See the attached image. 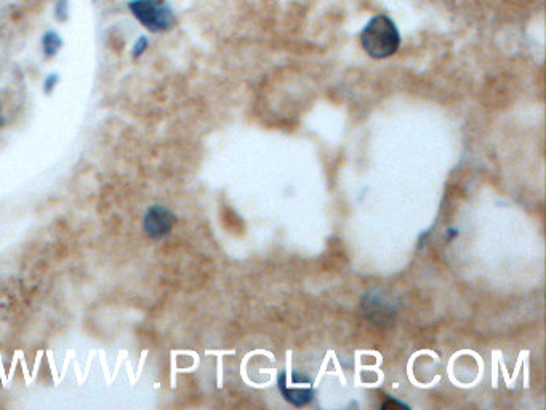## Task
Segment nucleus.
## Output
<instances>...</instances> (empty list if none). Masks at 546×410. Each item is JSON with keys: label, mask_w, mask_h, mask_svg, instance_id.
<instances>
[{"label": "nucleus", "mask_w": 546, "mask_h": 410, "mask_svg": "<svg viewBox=\"0 0 546 410\" xmlns=\"http://www.w3.org/2000/svg\"><path fill=\"white\" fill-rule=\"evenodd\" d=\"M361 43L372 58L383 60L391 57L400 49V31L388 16L379 14L372 18L361 33Z\"/></svg>", "instance_id": "nucleus-1"}, {"label": "nucleus", "mask_w": 546, "mask_h": 410, "mask_svg": "<svg viewBox=\"0 0 546 410\" xmlns=\"http://www.w3.org/2000/svg\"><path fill=\"white\" fill-rule=\"evenodd\" d=\"M128 8L151 33H165L175 26V14L165 0H132Z\"/></svg>", "instance_id": "nucleus-2"}, {"label": "nucleus", "mask_w": 546, "mask_h": 410, "mask_svg": "<svg viewBox=\"0 0 546 410\" xmlns=\"http://www.w3.org/2000/svg\"><path fill=\"white\" fill-rule=\"evenodd\" d=\"M278 383H279L280 393H282L284 399L295 407L308 405L315 397L313 380L308 377L298 374L288 375L287 372H282Z\"/></svg>", "instance_id": "nucleus-3"}, {"label": "nucleus", "mask_w": 546, "mask_h": 410, "mask_svg": "<svg viewBox=\"0 0 546 410\" xmlns=\"http://www.w3.org/2000/svg\"><path fill=\"white\" fill-rule=\"evenodd\" d=\"M176 217L164 205H153L147 209L146 215L143 219V229L149 239L159 241L172 233L175 225Z\"/></svg>", "instance_id": "nucleus-4"}, {"label": "nucleus", "mask_w": 546, "mask_h": 410, "mask_svg": "<svg viewBox=\"0 0 546 410\" xmlns=\"http://www.w3.org/2000/svg\"><path fill=\"white\" fill-rule=\"evenodd\" d=\"M61 47H63V41H61V37L55 31H49L42 37V49L45 57H55L56 53L61 50Z\"/></svg>", "instance_id": "nucleus-5"}, {"label": "nucleus", "mask_w": 546, "mask_h": 410, "mask_svg": "<svg viewBox=\"0 0 546 410\" xmlns=\"http://www.w3.org/2000/svg\"><path fill=\"white\" fill-rule=\"evenodd\" d=\"M146 49H147L146 37H140V39H138V41H136V43H135L134 57L135 58L141 57V55H143V53H145V51H146Z\"/></svg>", "instance_id": "nucleus-6"}, {"label": "nucleus", "mask_w": 546, "mask_h": 410, "mask_svg": "<svg viewBox=\"0 0 546 410\" xmlns=\"http://www.w3.org/2000/svg\"><path fill=\"white\" fill-rule=\"evenodd\" d=\"M56 84H58V74H52L45 80V84H43V89H45V92L52 93V90L55 89Z\"/></svg>", "instance_id": "nucleus-7"}, {"label": "nucleus", "mask_w": 546, "mask_h": 410, "mask_svg": "<svg viewBox=\"0 0 546 410\" xmlns=\"http://www.w3.org/2000/svg\"><path fill=\"white\" fill-rule=\"evenodd\" d=\"M388 407H400V409H404L407 405L406 404L396 403V401H390V403L383 404V409H388Z\"/></svg>", "instance_id": "nucleus-8"}, {"label": "nucleus", "mask_w": 546, "mask_h": 410, "mask_svg": "<svg viewBox=\"0 0 546 410\" xmlns=\"http://www.w3.org/2000/svg\"><path fill=\"white\" fill-rule=\"evenodd\" d=\"M0 382H2V378H0Z\"/></svg>", "instance_id": "nucleus-9"}]
</instances>
